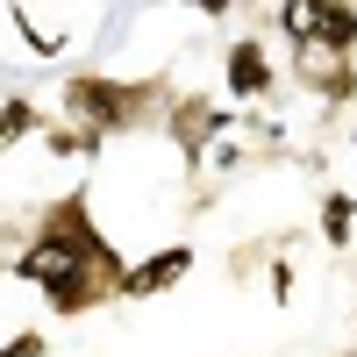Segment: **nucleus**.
Here are the masks:
<instances>
[{
	"instance_id": "nucleus-1",
	"label": "nucleus",
	"mask_w": 357,
	"mask_h": 357,
	"mask_svg": "<svg viewBox=\"0 0 357 357\" xmlns=\"http://www.w3.org/2000/svg\"><path fill=\"white\" fill-rule=\"evenodd\" d=\"M65 122H79L86 136H136V129H165L172 114V79H107V72H72L65 79Z\"/></svg>"
},
{
	"instance_id": "nucleus-2",
	"label": "nucleus",
	"mask_w": 357,
	"mask_h": 357,
	"mask_svg": "<svg viewBox=\"0 0 357 357\" xmlns=\"http://www.w3.org/2000/svg\"><path fill=\"white\" fill-rule=\"evenodd\" d=\"M222 129H229L222 93H178L172 114H165V143H178V165H186V172H200L207 158H215Z\"/></svg>"
},
{
	"instance_id": "nucleus-3",
	"label": "nucleus",
	"mask_w": 357,
	"mask_h": 357,
	"mask_svg": "<svg viewBox=\"0 0 357 357\" xmlns=\"http://www.w3.org/2000/svg\"><path fill=\"white\" fill-rule=\"evenodd\" d=\"M272 86H279V65H272V50H264V36L257 29L229 36V50H222V93L257 107V100H272Z\"/></svg>"
},
{
	"instance_id": "nucleus-4",
	"label": "nucleus",
	"mask_w": 357,
	"mask_h": 357,
	"mask_svg": "<svg viewBox=\"0 0 357 357\" xmlns=\"http://www.w3.org/2000/svg\"><path fill=\"white\" fill-rule=\"evenodd\" d=\"M286 72H293V86H307V93L329 100V107L357 100V57H336V50H321V43H293L286 50Z\"/></svg>"
},
{
	"instance_id": "nucleus-5",
	"label": "nucleus",
	"mask_w": 357,
	"mask_h": 357,
	"mask_svg": "<svg viewBox=\"0 0 357 357\" xmlns=\"http://www.w3.org/2000/svg\"><path fill=\"white\" fill-rule=\"evenodd\" d=\"M186 272H193V243H165V250H151V257H136V264H129L122 301H158V293H172Z\"/></svg>"
},
{
	"instance_id": "nucleus-6",
	"label": "nucleus",
	"mask_w": 357,
	"mask_h": 357,
	"mask_svg": "<svg viewBox=\"0 0 357 357\" xmlns=\"http://www.w3.org/2000/svg\"><path fill=\"white\" fill-rule=\"evenodd\" d=\"M307 43L357 57V0H307Z\"/></svg>"
},
{
	"instance_id": "nucleus-7",
	"label": "nucleus",
	"mask_w": 357,
	"mask_h": 357,
	"mask_svg": "<svg viewBox=\"0 0 357 357\" xmlns=\"http://www.w3.org/2000/svg\"><path fill=\"white\" fill-rule=\"evenodd\" d=\"M314 229H321V243H329V250H350V236H357V200H350L343 186H329L321 207H314Z\"/></svg>"
},
{
	"instance_id": "nucleus-8",
	"label": "nucleus",
	"mask_w": 357,
	"mask_h": 357,
	"mask_svg": "<svg viewBox=\"0 0 357 357\" xmlns=\"http://www.w3.org/2000/svg\"><path fill=\"white\" fill-rule=\"evenodd\" d=\"M43 122H50V114L29 93H8V100H0V151H15L22 136H43Z\"/></svg>"
},
{
	"instance_id": "nucleus-9",
	"label": "nucleus",
	"mask_w": 357,
	"mask_h": 357,
	"mask_svg": "<svg viewBox=\"0 0 357 357\" xmlns=\"http://www.w3.org/2000/svg\"><path fill=\"white\" fill-rule=\"evenodd\" d=\"M15 22H22V43L36 50V57H57V50H65V29H43V22H29L22 8H15Z\"/></svg>"
},
{
	"instance_id": "nucleus-10",
	"label": "nucleus",
	"mask_w": 357,
	"mask_h": 357,
	"mask_svg": "<svg viewBox=\"0 0 357 357\" xmlns=\"http://www.w3.org/2000/svg\"><path fill=\"white\" fill-rule=\"evenodd\" d=\"M43 350H50V336H43V329H22V336L0 343V357H43Z\"/></svg>"
},
{
	"instance_id": "nucleus-11",
	"label": "nucleus",
	"mask_w": 357,
	"mask_h": 357,
	"mask_svg": "<svg viewBox=\"0 0 357 357\" xmlns=\"http://www.w3.org/2000/svg\"><path fill=\"white\" fill-rule=\"evenodd\" d=\"M264 286H272V301H293V264L279 257V264H272V272H264Z\"/></svg>"
},
{
	"instance_id": "nucleus-12",
	"label": "nucleus",
	"mask_w": 357,
	"mask_h": 357,
	"mask_svg": "<svg viewBox=\"0 0 357 357\" xmlns=\"http://www.w3.org/2000/svg\"><path fill=\"white\" fill-rule=\"evenodd\" d=\"M165 8H193V15H207V22H222L236 0H165Z\"/></svg>"
},
{
	"instance_id": "nucleus-13",
	"label": "nucleus",
	"mask_w": 357,
	"mask_h": 357,
	"mask_svg": "<svg viewBox=\"0 0 357 357\" xmlns=\"http://www.w3.org/2000/svg\"><path fill=\"white\" fill-rule=\"evenodd\" d=\"M336 357H357V343H350V350H336Z\"/></svg>"
},
{
	"instance_id": "nucleus-14",
	"label": "nucleus",
	"mask_w": 357,
	"mask_h": 357,
	"mask_svg": "<svg viewBox=\"0 0 357 357\" xmlns=\"http://www.w3.org/2000/svg\"><path fill=\"white\" fill-rule=\"evenodd\" d=\"M0 8H15V0H0Z\"/></svg>"
},
{
	"instance_id": "nucleus-15",
	"label": "nucleus",
	"mask_w": 357,
	"mask_h": 357,
	"mask_svg": "<svg viewBox=\"0 0 357 357\" xmlns=\"http://www.w3.org/2000/svg\"><path fill=\"white\" fill-rule=\"evenodd\" d=\"M350 143H357V136H350Z\"/></svg>"
}]
</instances>
